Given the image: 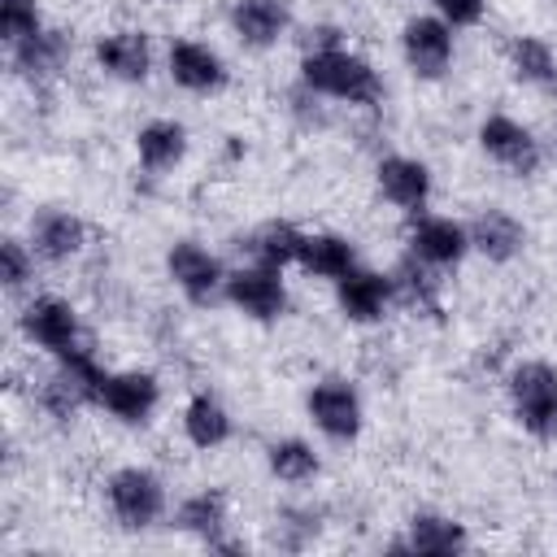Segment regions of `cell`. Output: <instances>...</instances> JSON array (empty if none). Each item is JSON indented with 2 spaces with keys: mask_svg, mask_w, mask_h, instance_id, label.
Returning <instances> with one entry per match:
<instances>
[{
  "mask_svg": "<svg viewBox=\"0 0 557 557\" xmlns=\"http://www.w3.org/2000/svg\"><path fill=\"white\" fill-rule=\"evenodd\" d=\"M296 83L305 91H313L318 100H335V104H348V109H374L383 100V91H387L383 74L374 70V61L366 52H357L352 44L300 52Z\"/></svg>",
  "mask_w": 557,
  "mask_h": 557,
  "instance_id": "obj_1",
  "label": "cell"
},
{
  "mask_svg": "<svg viewBox=\"0 0 557 557\" xmlns=\"http://www.w3.org/2000/svg\"><path fill=\"white\" fill-rule=\"evenodd\" d=\"M104 509H109L113 527H122L131 535H144V531L165 522L170 487H165V479L152 466L126 461V466H113L104 474Z\"/></svg>",
  "mask_w": 557,
  "mask_h": 557,
  "instance_id": "obj_2",
  "label": "cell"
},
{
  "mask_svg": "<svg viewBox=\"0 0 557 557\" xmlns=\"http://www.w3.org/2000/svg\"><path fill=\"white\" fill-rule=\"evenodd\" d=\"M505 400L522 435L535 444H557V366L544 357H522L505 370Z\"/></svg>",
  "mask_w": 557,
  "mask_h": 557,
  "instance_id": "obj_3",
  "label": "cell"
},
{
  "mask_svg": "<svg viewBox=\"0 0 557 557\" xmlns=\"http://www.w3.org/2000/svg\"><path fill=\"white\" fill-rule=\"evenodd\" d=\"M17 335H22L35 352H44L48 361H57V357H65V352L91 344L78 305H74L70 296H61V292H30V296L17 305Z\"/></svg>",
  "mask_w": 557,
  "mask_h": 557,
  "instance_id": "obj_4",
  "label": "cell"
},
{
  "mask_svg": "<svg viewBox=\"0 0 557 557\" xmlns=\"http://www.w3.org/2000/svg\"><path fill=\"white\" fill-rule=\"evenodd\" d=\"M305 418L326 444H357L366 431V400L348 374H322L305 392Z\"/></svg>",
  "mask_w": 557,
  "mask_h": 557,
  "instance_id": "obj_5",
  "label": "cell"
},
{
  "mask_svg": "<svg viewBox=\"0 0 557 557\" xmlns=\"http://www.w3.org/2000/svg\"><path fill=\"white\" fill-rule=\"evenodd\" d=\"M165 278H170V287L187 300V305H196V309H209V305H218L222 300V292H226V261L205 244V239H191V235H183V239H174L170 248H165Z\"/></svg>",
  "mask_w": 557,
  "mask_h": 557,
  "instance_id": "obj_6",
  "label": "cell"
},
{
  "mask_svg": "<svg viewBox=\"0 0 557 557\" xmlns=\"http://www.w3.org/2000/svg\"><path fill=\"white\" fill-rule=\"evenodd\" d=\"M474 139H479V152L496 170H505L509 178H535L544 170V144H540V135L522 117H513V113H500V109L487 113L479 122Z\"/></svg>",
  "mask_w": 557,
  "mask_h": 557,
  "instance_id": "obj_7",
  "label": "cell"
},
{
  "mask_svg": "<svg viewBox=\"0 0 557 557\" xmlns=\"http://www.w3.org/2000/svg\"><path fill=\"white\" fill-rule=\"evenodd\" d=\"M161 374L144 370V366H126V370H104L100 392H96V409L104 418H113L117 426H148L161 409Z\"/></svg>",
  "mask_w": 557,
  "mask_h": 557,
  "instance_id": "obj_8",
  "label": "cell"
},
{
  "mask_svg": "<svg viewBox=\"0 0 557 557\" xmlns=\"http://www.w3.org/2000/svg\"><path fill=\"white\" fill-rule=\"evenodd\" d=\"M222 300H226L239 318L261 322V326L283 322L287 309H292V292H287L283 270L261 265V261H244V265H235V270L226 274V292H222Z\"/></svg>",
  "mask_w": 557,
  "mask_h": 557,
  "instance_id": "obj_9",
  "label": "cell"
},
{
  "mask_svg": "<svg viewBox=\"0 0 557 557\" xmlns=\"http://www.w3.org/2000/svg\"><path fill=\"white\" fill-rule=\"evenodd\" d=\"M400 61L418 83L448 78L457 61V30L435 13H413L400 22Z\"/></svg>",
  "mask_w": 557,
  "mask_h": 557,
  "instance_id": "obj_10",
  "label": "cell"
},
{
  "mask_svg": "<svg viewBox=\"0 0 557 557\" xmlns=\"http://www.w3.org/2000/svg\"><path fill=\"white\" fill-rule=\"evenodd\" d=\"M91 65L122 87H144L157 70V48L144 26H109L91 39Z\"/></svg>",
  "mask_w": 557,
  "mask_h": 557,
  "instance_id": "obj_11",
  "label": "cell"
},
{
  "mask_svg": "<svg viewBox=\"0 0 557 557\" xmlns=\"http://www.w3.org/2000/svg\"><path fill=\"white\" fill-rule=\"evenodd\" d=\"M405 252L418 257L422 265L431 270H457L474 248H470V226L461 218H448V213H409L405 222Z\"/></svg>",
  "mask_w": 557,
  "mask_h": 557,
  "instance_id": "obj_12",
  "label": "cell"
},
{
  "mask_svg": "<svg viewBox=\"0 0 557 557\" xmlns=\"http://www.w3.org/2000/svg\"><path fill=\"white\" fill-rule=\"evenodd\" d=\"M165 74L178 91L187 96H218L231 87V65L226 57L205 44V39H191V35H174L165 44Z\"/></svg>",
  "mask_w": 557,
  "mask_h": 557,
  "instance_id": "obj_13",
  "label": "cell"
},
{
  "mask_svg": "<svg viewBox=\"0 0 557 557\" xmlns=\"http://www.w3.org/2000/svg\"><path fill=\"white\" fill-rule=\"evenodd\" d=\"M26 239H30L35 257H39L44 265H70V261H78V257L87 252L91 226H87L83 213L65 209V205H44V209L30 213Z\"/></svg>",
  "mask_w": 557,
  "mask_h": 557,
  "instance_id": "obj_14",
  "label": "cell"
},
{
  "mask_svg": "<svg viewBox=\"0 0 557 557\" xmlns=\"http://www.w3.org/2000/svg\"><path fill=\"white\" fill-rule=\"evenodd\" d=\"M331 287H335V309H339V318L352 322V326H374V322L387 318L392 305H400V300H396V278H392V270H374V265H361V261H357L348 274H339Z\"/></svg>",
  "mask_w": 557,
  "mask_h": 557,
  "instance_id": "obj_15",
  "label": "cell"
},
{
  "mask_svg": "<svg viewBox=\"0 0 557 557\" xmlns=\"http://www.w3.org/2000/svg\"><path fill=\"white\" fill-rule=\"evenodd\" d=\"M374 191L400 209L405 218L409 213H422L435 196V174L422 157H409V152H387L374 161Z\"/></svg>",
  "mask_w": 557,
  "mask_h": 557,
  "instance_id": "obj_16",
  "label": "cell"
},
{
  "mask_svg": "<svg viewBox=\"0 0 557 557\" xmlns=\"http://www.w3.org/2000/svg\"><path fill=\"white\" fill-rule=\"evenodd\" d=\"M226 26L244 52H270L292 35L296 13L292 0H231Z\"/></svg>",
  "mask_w": 557,
  "mask_h": 557,
  "instance_id": "obj_17",
  "label": "cell"
},
{
  "mask_svg": "<svg viewBox=\"0 0 557 557\" xmlns=\"http://www.w3.org/2000/svg\"><path fill=\"white\" fill-rule=\"evenodd\" d=\"M174 527L191 540H200L209 553H235L239 544L231 540V500L222 487H200L187 492L174 505Z\"/></svg>",
  "mask_w": 557,
  "mask_h": 557,
  "instance_id": "obj_18",
  "label": "cell"
},
{
  "mask_svg": "<svg viewBox=\"0 0 557 557\" xmlns=\"http://www.w3.org/2000/svg\"><path fill=\"white\" fill-rule=\"evenodd\" d=\"M131 148H135V165H139L144 174L165 178V174H174V170L187 161V152H191V131H187V122H178V117H148V122L135 126Z\"/></svg>",
  "mask_w": 557,
  "mask_h": 557,
  "instance_id": "obj_19",
  "label": "cell"
},
{
  "mask_svg": "<svg viewBox=\"0 0 557 557\" xmlns=\"http://www.w3.org/2000/svg\"><path fill=\"white\" fill-rule=\"evenodd\" d=\"M392 553H418V557H457L470 548V531L461 518L444 509H413L405 518V535L387 544Z\"/></svg>",
  "mask_w": 557,
  "mask_h": 557,
  "instance_id": "obj_20",
  "label": "cell"
},
{
  "mask_svg": "<svg viewBox=\"0 0 557 557\" xmlns=\"http://www.w3.org/2000/svg\"><path fill=\"white\" fill-rule=\"evenodd\" d=\"M4 52H9V74H13L17 83H26V87H44V83H52V78L65 70L74 44H70V35H65L61 26L48 22L44 30L26 35L22 44H13V48H4Z\"/></svg>",
  "mask_w": 557,
  "mask_h": 557,
  "instance_id": "obj_21",
  "label": "cell"
},
{
  "mask_svg": "<svg viewBox=\"0 0 557 557\" xmlns=\"http://www.w3.org/2000/svg\"><path fill=\"white\" fill-rule=\"evenodd\" d=\"M466 226H470V248L487 265H513L527 252V239H531L527 222L505 205H483Z\"/></svg>",
  "mask_w": 557,
  "mask_h": 557,
  "instance_id": "obj_22",
  "label": "cell"
},
{
  "mask_svg": "<svg viewBox=\"0 0 557 557\" xmlns=\"http://www.w3.org/2000/svg\"><path fill=\"white\" fill-rule=\"evenodd\" d=\"M178 431L196 453H213L235 440V418L213 392H191L178 413Z\"/></svg>",
  "mask_w": 557,
  "mask_h": 557,
  "instance_id": "obj_23",
  "label": "cell"
},
{
  "mask_svg": "<svg viewBox=\"0 0 557 557\" xmlns=\"http://www.w3.org/2000/svg\"><path fill=\"white\" fill-rule=\"evenodd\" d=\"M357 261H361L357 257V244L348 235H339V231H305L300 252H296V270L305 278H322V283H335Z\"/></svg>",
  "mask_w": 557,
  "mask_h": 557,
  "instance_id": "obj_24",
  "label": "cell"
},
{
  "mask_svg": "<svg viewBox=\"0 0 557 557\" xmlns=\"http://www.w3.org/2000/svg\"><path fill=\"white\" fill-rule=\"evenodd\" d=\"M265 474L283 487H309L322 474V453L305 435H278L265 444Z\"/></svg>",
  "mask_w": 557,
  "mask_h": 557,
  "instance_id": "obj_25",
  "label": "cell"
},
{
  "mask_svg": "<svg viewBox=\"0 0 557 557\" xmlns=\"http://www.w3.org/2000/svg\"><path fill=\"white\" fill-rule=\"evenodd\" d=\"M505 61H509V70H513L518 83L540 87V91H553L557 87V48L544 35H531V30L513 35L505 44Z\"/></svg>",
  "mask_w": 557,
  "mask_h": 557,
  "instance_id": "obj_26",
  "label": "cell"
},
{
  "mask_svg": "<svg viewBox=\"0 0 557 557\" xmlns=\"http://www.w3.org/2000/svg\"><path fill=\"white\" fill-rule=\"evenodd\" d=\"M300 239H305V231H300L296 222H287V218H265L261 226H252V231H248L244 252H248V261H261V265L287 270V265H296Z\"/></svg>",
  "mask_w": 557,
  "mask_h": 557,
  "instance_id": "obj_27",
  "label": "cell"
},
{
  "mask_svg": "<svg viewBox=\"0 0 557 557\" xmlns=\"http://www.w3.org/2000/svg\"><path fill=\"white\" fill-rule=\"evenodd\" d=\"M396 278V300L400 305H413L418 313H440V270L422 265L418 257L405 252V261L392 270Z\"/></svg>",
  "mask_w": 557,
  "mask_h": 557,
  "instance_id": "obj_28",
  "label": "cell"
},
{
  "mask_svg": "<svg viewBox=\"0 0 557 557\" xmlns=\"http://www.w3.org/2000/svg\"><path fill=\"white\" fill-rule=\"evenodd\" d=\"M35 248H30V239L26 235H4L0 239V287H4V296H22V292H30L35 287Z\"/></svg>",
  "mask_w": 557,
  "mask_h": 557,
  "instance_id": "obj_29",
  "label": "cell"
},
{
  "mask_svg": "<svg viewBox=\"0 0 557 557\" xmlns=\"http://www.w3.org/2000/svg\"><path fill=\"white\" fill-rule=\"evenodd\" d=\"M44 26H48V17H44L39 0H0V39H4V48L22 44L26 35H35Z\"/></svg>",
  "mask_w": 557,
  "mask_h": 557,
  "instance_id": "obj_30",
  "label": "cell"
},
{
  "mask_svg": "<svg viewBox=\"0 0 557 557\" xmlns=\"http://www.w3.org/2000/svg\"><path fill=\"white\" fill-rule=\"evenodd\" d=\"M435 17H444L453 30H474L487 17V0H426Z\"/></svg>",
  "mask_w": 557,
  "mask_h": 557,
  "instance_id": "obj_31",
  "label": "cell"
},
{
  "mask_svg": "<svg viewBox=\"0 0 557 557\" xmlns=\"http://www.w3.org/2000/svg\"><path fill=\"white\" fill-rule=\"evenodd\" d=\"M339 44H348L344 26H335V22H313V26H305V48H300V52H313V48H339Z\"/></svg>",
  "mask_w": 557,
  "mask_h": 557,
  "instance_id": "obj_32",
  "label": "cell"
},
{
  "mask_svg": "<svg viewBox=\"0 0 557 557\" xmlns=\"http://www.w3.org/2000/svg\"><path fill=\"white\" fill-rule=\"evenodd\" d=\"M148 4H183V0H148Z\"/></svg>",
  "mask_w": 557,
  "mask_h": 557,
  "instance_id": "obj_33",
  "label": "cell"
},
{
  "mask_svg": "<svg viewBox=\"0 0 557 557\" xmlns=\"http://www.w3.org/2000/svg\"><path fill=\"white\" fill-rule=\"evenodd\" d=\"M553 135H557V117H553Z\"/></svg>",
  "mask_w": 557,
  "mask_h": 557,
  "instance_id": "obj_34",
  "label": "cell"
}]
</instances>
